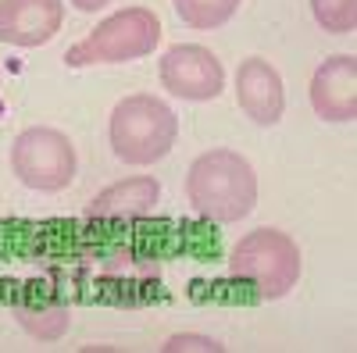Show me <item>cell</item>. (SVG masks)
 I'll return each instance as SVG.
<instances>
[{"mask_svg":"<svg viewBox=\"0 0 357 353\" xmlns=\"http://www.w3.org/2000/svg\"><path fill=\"white\" fill-rule=\"evenodd\" d=\"M186 200L200 218L215 225L243 221L257 207V171L229 146L204 150L186 171Z\"/></svg>","mask_w":357,"mask_h":353,"instance_id":"1","label":"cell"},{"mask_svg":"<svg viewBox=\"0 0 357 353\" xmlns=\"http://www.w3.org/2000/svg\"><path fill=\"white\" fill-rule=\"evenodd\" d=\"M175 136H178V118L154 93H132L118 100L107 122V139L114 157L136 168L158 164L161 157H168Z\"/></svg>","mask_w":357,"mask_h":353,"instance_id":"2","label":"cell"},{"mask_svg":"<svg viewBox=\"0 0 357 353\" xmlns=\"http://www.w3.org/2000/svg\"><path fill=\"white\" fill-rule=\"evenodd\" d=\"M229 275L236 282H250L261 300H282L301 282V246L289 232L261 225L232 246Z\"/></svg>","mask_w":357,"mask_h":353,"instance_id":"3","label":"cell"},{"mask_svg":"<svg viewBox=\"0 0 357 353\" xmlns=\"http://www.w3.org/2000/svg\"><path fill=\"white\" fill-rule=\"evenodd\" d=\"M161 43V18L151 8H122L107 15L93 33L68 47V68H93V65H126L136 57L154 54Z\"/></svg>","mask_w":357,"mask_h":353,"instance_id":"4","label":"cell"},{"mask_svg":"<svg viewBox=\"0 0 357 353\" xmlns=\"http://www.w3.org/2000/svg\"><path fill=\"white\" fill-rule=\"evenodd\" d=\"M11 171L25 189L61 193L72 186L79 171V154L61 129H25L11 143Z\"/></svg>","mask_w":357,"mask_h":353,"instance_id":"5","label":"cell"},{"mask_svg":"<svg viewBox=\"0 0 357 353\" xmlns=\"http://www.w3.org/2000/svg\"><path fill=\"white\" fill-rule=\"evenodd\" d=\"M158 79L165 86V93L190 100V104H207L222 97L225 90V68L222 61L200 43H175L165 50Z\"/></svg>","mask_w":357,"mask_h":353,"instance_id":"6","label":"cell"},{"mask_svg":"<svg viewBox=\"0 0 357 353\" xmlns=\"http://www.w3.org/2000/svg\"><path fill=\"white\" fill-rule=\"evenodd\" d=\"M311 107L321 122H354L357 118V61L354 54H333L311 75Z\"/></svg>","mask_w":357,"mask_h":353,"instance_id":"7","label":"cell"},{"mask_svg":"<svg viewBox=\"0 0 357 353\" xmlns=\"http://www.w3.org/2000/svg\"><path fill=\"white\" fill-rule=\"evenodd\" d=\"M236 100L254 125H275L286 114V86L272 61L247 57L236 68Z\"/></svg>","mask_w":357,"mask_h":353,"instance_id":"8","label":"cell"},{"mask_svg":"<svg viewBox=\"0 0 357 353\" xmlns=\"http://www.w3.org/2000/svg\"><path fill=\"white\" fill-rule=\"evenodd\" d=\"M65 22L61 0H0V40L8 47H43Z\"/></svg>","mask_w":357,"mask_h":353,"instance_id":"9","label":"cell"},{"mask_svg":"<svg viewBox=\"0 0 357 353\" xmlns=\"http://www.w3.org/2000/svg\"><path fill=\"white\" fill-rule=\"evenodd\" d=\"M161 203V182L151 175H132L107 189H100L93 200L86 203V218H118V221H132L146 218Z\"/></svg>","mask_w":357,"mask_h":353,"instance_id":"10","label":"cell"},{"mask_svg":"<svg viewBox=\"0 0 357 353\" xmlns=\"http://www.w3.org/2000/svg\"><path fill=\"white\" fill-rule=\"evenodd\" d=\"M175 4V15L183 18L190 29L197 33H211V29H222L236 8H240V0H172Z\"/></svg>","mask_w":357,"mask_h":353,"instance_id":"11","label":"cell"},{"mask_svg":"<svg viewBox=\"0 0 357 353\" xmlns=\"http://www.w3.org/2000/svg\"><path fill=\"white\" fill-rule=\"evenodd\" d=\"M15 321L40 343L61 339L68 332V311L50 307V304H43V307H15Z\"/></svg>","mask_w":357,"mask_h":353,"instance_id":"12","label":"cell"},{"mask_svg":"<svg viewBox=\"0 0 357 353\" xmlns=\"http://www.w3.org/2000/svg\"><path fill=\"white\" fill-rule=\"evenodd\" d=\"M311 15L321 33L350 36L357 25V0H311Z\"/></svg>","mask_w":357,"mask_h":353,"instance_id":"13","label":"cell"},{"mask_svg":"<svg viewBox=\"0 0 357 353\" xmlns=\"http://www.w3.org/2000/svg\"><path fill=\"white\" fill-rule=\"evenodd\" d=\"M165 353H183V350H211V353H225V346L211 336H172L165 346Z\"/></svg>","mask_w":357,"mask_h":353,"instance_id":"14","label":"cell"},{"mask_svg":"<svg viewBox=\"0 0 357 353\" xmlns=\"http://www.w3.org/2000/svg\"><path fill=\"white\" fill-rule=\"evenodd\" d=\"M72 4H75L79 11H86V15H93V11H104L111 0H72Z\"/></svg>","mask_w":357,"mask_h":353,"instance_id":"15","label":"cell"}]
</instances>
